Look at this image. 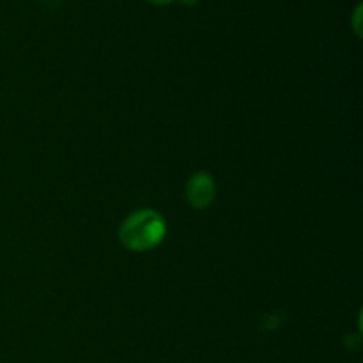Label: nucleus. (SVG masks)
Returning <instances> with one entry per match:
<instances>
[{
	"instance_id": "f257e3e1",
	"label": "nucleus",
	"mask_w": 363,
	"mask_h": 363,
	"mask_svg": "<svg viewBox=\"0 0 363 363\" xmlns=\"http://www.w3.org/2000/svg\"><path fill=\"white\" fill-rule=\"evenodd\" d=\"M165 220L156 211H137L121 227V243L133 252L152 250L165 238Z\"/></svg>"
},
{
	"instance_id": "f03ea898",
	"label": "nucleus",
	"mask_w": 363,
	"mask_h": 363,
	"mask_svg": "<svg viewBox=\"0 0 363 363\" xmlns=\"http://www.w3.org/2000/svg\"><path fill=\"white\" fill-rule=\"evenodd\" d=\"M186 197L194 208H208L215 197V184H213L211 176H208L206 172L195 174L186 186Z\"/></svg>"
},
{
	"instance_id": "7ed1b4c3",
	"label": "nucleus",
	"mask_w": 363,
	"mask_h": 363,
	"mask_svg": "<svg viewBox=\"0 0 363 363\" xmlns=\"http://www.w3.org/2000/svg\"><path fill=\"white\" fill-rule=\"evenodd\" d=\"M360 16H362V6H358L357 11H354V28H357L358 35H360Z\"/></svg>"
},
{
	"instance_id": "20e7f679",
	"label": "nucleus",
	"mask_w": 363,
	"mask_h": 363,
	"mask_svg": "<svg viewBox=\"0 0 363 363\" xmlns=\"http://www.w3.org/2000/svg\"><path fill=\"white\" fill-rule=\"evenodd\" d=\"M149 2H152V4H170V2H174V0H149Z\"/></svg>"
},
{
	"instance_id": "39448f33",
	"label": "nucleus",
	"mask_w": 363,
	"mask_h": 363,
	"mask_svg": "<svg viewBox=\"0 0 363 363\" xmlns=\"http://www.w3.org/2000/svg\"><path fill=\"white\" fill-rule=\"evenodd\" d=\"M184 4H194V2H197V0H183Z\"/></svg>"
}]
</instances>
